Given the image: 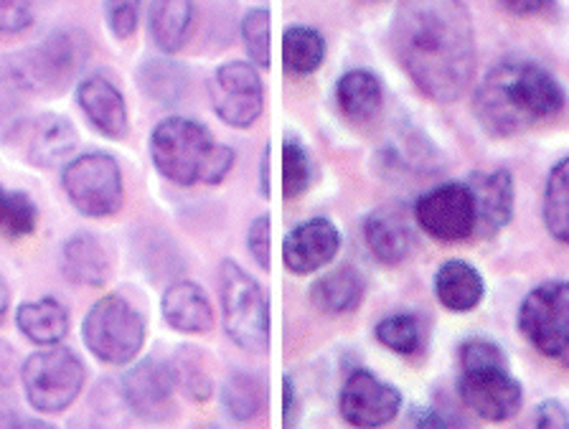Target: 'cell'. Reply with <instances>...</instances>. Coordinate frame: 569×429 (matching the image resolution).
Instances as JSON below:
<instances>
[{
	"instance_id": "cell-1",
	"label": "cell",
	"mask_w": 569,
	"mask_h": 429,
	"mask_svg": "<svg viewBox=\"0 0 569 429\" xmlns=\"http://www.w3.org/2000/svg\"><path fill=\"white\" fill-rule=\"evenodd\" d=\"M391 51L427 100H460L478 67L466 0H402L389 31Z\"/></svg>"
},
{
	"instance_id": "cell-2",
	"label": "cell",
	"mask_w": 569,
	"mask_h": 429,
	"mask_svg": "<svg viewBox=\"0 0 569 429\" xmlns=\"http://www.w3.org/2000/svg\"><path fill=\"white\" fill-rule=\"evenodd\" d=\"M567 92L539 61L506 57L486 71L473 92V114L493 138L521 136L565 110Z\"/></svg>"
},
{
	"instance_id": "cell-3",
	"label": "cell",
	"mask_w": 569,
	"mask_h": 429,
	"mask_svg": "<svg viewBox=\"0 0 569 429\" xmlns=\"http://www.w3.org/2000/svg\"><path fill=\"white\" fill-rule=\"evenodd\" d=\"M156 171L176 186H217L234 168V150L213 140L209 128L191 118H166L150 136Z\"/></svg>"
},
{
	"instance_id": "cell-4",
	"label": "cell",
	"mask_w": 569,
	"mask_h": 429,
	"mask_svg": "<svg viewBox=\"0 0 569 429\" xmlns=\"http://www.w3.org/2000/svg\"><path fill=\"white\" fill-rule=\"evenodd\" d=\"M458 395L466 407L488 422H506L519 415L523 391L506 366L501 348L483 338L460 346Z\"/></svg>"
},
{
	"instance_id": "cell-5",
	"label": "cell",
	"mask_w": 569,
	"mask_h": 429,
	"mask_svg": "<svg viewBox=\"0 0 569 429\" xmlns=\"http://www.w3.org/2000/svg\"><path fill=\"white\" fill-rule=\"evenodd\" d=\"M219 298L231 343L247 353H264L270 346V306L254 277L234 259H224L219 267Z\"/></svg>"
},
{
	"instance_id": "cell-6",
	"label": "cell",
	"mask_w": 569,
	"mask_h": 429,
	"mask_svg": "<svg viewBox=\"0 0 569 429\" xmlns=\"http://www.w3.org/2000/svg\"><path fill=\"white\" fill-rule=\"evenodd\" d=\"M82 338L89 353L107 366H124L146 346V318L128 298L112 292L89 308Z\"/></svg>"
},
{
	"instance_id": "cell-7",
	"label": "cell",
	"mask_w": 569,
	"mask_h": 429,
	"mask_svg": "<svg viewBox=\"0 0 569 429\" xmlns=\"http://www.w3.org/2000/svg\"><path fill=\"white\" fill-rule=\"evenodd\" d=\"M29 405L41 415H61L82 395L87 369L67 346H49L31 353L21 366Z\"/></svg>"
},
{
	"instance_id": "cell-8",
	"label": "cell",
	"mask_w": 569,
	"mask_h": 429,
	"mask_svg": "<svg viewBox=\"0 0 569 429\" xmlns=\"http://www.w3.org/2000/svg\"><path fill=\"white\" fill-rule=\"evenodd\" d=\"M61 189L71 207L89 219H110L124 203L120 163L100 150L71 158L61 171Z\"/></svg>"
},
{
	"instance_id": "cell-9",
	"label": "cell",
	"mask_w": 569,
	"mask_h": 429,
	"mask_svg": "<svg viewBox=\"0 0 569 429\" xmlns=\"http://www.w3.org/2000/svg\"><path fill=\"white\" fill-rule=\"evenodd\" d=\"M18 57L33 89L64 92L82 77L92 59V41L82 29H57Z\"/></svg>"
},
{
	"instance_id": "cell-10",
	"label": "cell",
	"mask_w": 569,
	"mask_h": 429,
	"mask_svg": "<svg viewBox=\"0 0 569 429\" xmlns=\"http://www.w3.org/2000/svg\"><path fill=\"white\" fill-rule=\"evenodd\" d=\"M519 328L539 353L569 369V282H545L523 298Z\"/></svg>"
},
{
	"instance_id": "cell-11",
	"label": "cell",
	"mask_w": 569,
	"mask_h": 429,
	"mask_svg": "<svg viewBox=\"0 0 569 429\" xmlns=\"http://www.w3.org/2000/svg\"><path fill=\"white\" fill-rule=\"evenodd\" d=\"M209 100L213 112L229 128L247 130L264 110L262 77L249 61H229L209 79Z\"/></svg>"
},
{
	"instance_id": "cell-12",
	"label": "cell",
	"mask_w": 569,
	"mask_h": 429,
	"mask_svg": "<svg viewBox=\"0 0 569 429\" xmlns=\"http://www.w3.org/2000/svg\"><path fill=\"white\" fill-rule=\"evenodd\" d=\"M415 219L427 235L440 241H460L476 231V201L466 181H450L422 193Z\"/></svg>"
},
{
	"instance_id": "cell-13",
	"label": "cell",
	"mask_w": 569,
	"mask_h": 429,
	"mask_svg": "<svg viewBox=\"0 0 569 429\" xmlns=\"http://www.w3.org/2000/svg\"><path fill=\"white\" fill-rule=\"evenodd\" d=\"M176 389L173 363L160 359H142L122 377L124 405L142 422H168L176 415Z\"/></svg>"
},
{
	"instance_id": "cell-14",
	"label": "cell",
	"mask_w": 569,
	"mask_h": 429,
	"mask_svg": "<svg viewBox=\"0 0 569 429\" xmlns=\"http://www.w3.org/2000/svg\"><path fill=\"white\" fill-rule=\"evenodd\" d=\"M6 136L18 153L39 168L64 163L77 148V128L69 118L57 112H43L36 118L21 114V120H13Z\"/></svg>"
},
{
	"instance_id": "cell-15",
	"label": "cell",
	"mask_w": 569,
	"mask_h": 429,
	"mask_svg": "<svg viewBox=\"0 0 569 429\" xmlns=\"http://www.w3.org/2000/svg\"><path fill=\"white\" fill-rule=\"evenodd\" d=\"M341 417L356 429H381L397 419L402 395L367 369H353L343 381L338 399Z\"/></svg>"
},
{
	"instance_id": "cell-16",
	"label": "cell",
	"mask_w": 569,
	"mask_h": 429,
	"mask_svg": "<svg viewBox=\"0 0 569 429\" xmlns=\"http://www.w3.org/2000/svg\"><path fill=\"white\" fill-rule=\"evenodd\" d=\"M338 249H341V235H338L336 223L331 219L318 217L302 221L284 237V267L296 275L318 272L320 267L333 262Z\"/></svg>"
},
{
	"instance_id": "cell-17",
	"label": "cell",
	"mask_w": 569,
	"mask_h": 429,
	"mask_svg": "<svg viewBox=\"0 0 569 429\" xmlns=\"http://www.w3.org/2000/svg\"><path fill=\"white\" fill-rule=\"evenodd\" d=\"M77 104L84 112L87 122L110 140H124L130 132L128 102L118 87L104 74H89L79 79Z\"/></svg>"
},
{
	"instance_id": "cell-18",
	"label": "cell",
	"mask_w": 569,
	"mask_h": 429,
	"mask_svg": "<svg viewBox=\"0 0 569 429\" xmlns=\"http://www.w3.org/2000/svg\"><path fill=\"white\" fill-rule=\"evenodd\" d=\"M468 189L476 201V231L493 237L513 217V178L503 168L468 176Z\"/></svg>"
},
{
	"instance_id": "cell-19",
	"label": "cell",
	"mask_w": 569,
	"mask_h": 429,
	"mask_svg": "<svg viewBox=\"0 0 569 429\" xmlns=\"http://www.w3.org/2000/svg\"><path fill=\"white\" fill-rule=\"evenodd\" d=\"M61 272L69 282L84 288H102L112 275V257L104 241L92 231H79L61 247Z\"/></svg>"
},
{
	"instance_id": "cell-20",
	"label": "cell",
	"mask_w": 569,
	"mask_h": 429,
	"mask_svg": "<svg viewBox=\"0 0 569 429\" xmlns=\"http://www.w3.org/2000/svg\"><path fill=\"white\" fill-rule=\"evenodd\" d=\"M160 312L166 323L178 333L201 336L213 328V308L199 285L189 280H178L168 285L160 300Z\"/></svg>"
},
{
	"instance_id": "cell-21",
	"label": "cell",
	"mask_w": 569,
	"mask_h": 429,
	"mask_svg": "<svg viewBox=\"0 0 569 429\" xmlns=\"http://www.w3.org/2000/svg\"><path fill=\"white\" fill-rule=\"evenodd\" d=\"M196 0H150L148 31L160 53L173 57L191 39Z\"/></svg>"
},
{
	"instance_id": "cell-22",
	"label": "cell",
	"mask_w": 569,
	"mask_h": 429,
	"mask_svg": "<svg viewBox=\"0 0 569 429\" xmlns=\"http://www.w3.org/2000/svg\"><path fill=\"white\" fill-rule=\"evenodd\" d=\"M363 241H367L371 257L379 265L395 267L405 262L407 255L412 252V231L409 223L399 213L389 209L371 211L361 223Z\"/></svg>"
},
{
	"instance_id": "cell-23",
	"label": "cell",
	"mask_w": 569,
	"mask_h": 429,
	"mask_svg": "<svg viewBox=\"0 0 569 429\" xmlns=\"http://www.w3.org/2000/svg\"><path fill=\"white\" fill-rule=\"evenodd\" d=\"M336 102L349 120L369 122L385 104V87L373 71L351 69L336 82Z\"/></svg>"
},
{
	"instance_id": "cell-24",
	"label": "cell",
	"mask_w": 569,
	"mask_h": 429,
	"mask_svg": "<svg viewBox=\"0 0 569 429\" xmlns=\"http://www.w3.org/2000/svg\"><path fill=\"white\" fill-rule=\"evenodd\" d=\"M483 277L473 265L462 262V259H450L435 275V295H438L442 308L452 312L473 310L483 300Z\"/></svg>"
},
{
	"instance_id": "cell-25",
	"label": "cell",
	"mask_w": 569,
	"mask_h": 429,
	"mask_svg": "<svg viewBox=\"0 0 569 429\" xmlns=\"http://www.w3.org/2000/svg\"><path fill=\"white\" fill-rule=\"evenodd\" d=\"M16 326L36 346H59L69 333V310L57 298L23 302L16 310Z\"/></svg>"
},
{
	"instance_id": "cell-26",
	"label": "cell",
	"mask_w": 569,
	"mask_h": 429,
	"mask_svg": "<svg viewBox=\"0 0 569 429\" xmlns=\"http://www.w3.org/2000/svg\"><path fill=\"white\" fill-rule=\"evenodd\" d=\"M138 87L156 104L173 107L189 92V71L183 64H178L173 57L158 53V57H148L138 67Z\"/></svg>"
},
{
	"instance_id": "cell-27",
	"label": "cell",
	"mask_w": 569,
	"mask_h": 429,
	"mask_svg": "<svg viewBox=\"0 0 569 429\" xmlns=\"http://www.w3.org/2000/svg\"><path fill=\"white\" fill-rule=\"evenodd\" d=\"M310 300L326 316L353 312L363 300V277L349 265L338 267V270L318 277L310 288Z\"/></svg>"
},
{
	"instance_id": "cell-28",
	"label": "cell",
	"mask_w": 569,
	"mask_h": 429,
	"mask_svg": "<svg viewBox=\"0 0 569 429\" xmlns=\"http://www.w3.org/2000/svg\"><path fill=\"white\" fill-rule=\"evenodd\" d=\"M267 401V387L260 373L234 371L229 373L221 389V405L234 422H252L262 412Z\"/></svg>"
},
{
	"instance_id": "cell-29",
	"label": "cell",
	"mask_w": 569,
	"mask_h": 429,
	"mask_svg": "<svg viewBox=\"0 0 569 429\" xmlns=\"http://www.w3.org/2000/svg\"><path fill=\"white\" fill-rule=\"evenodd\" d=\"M326 61V39L310 26H290L282 33V64L290 74H313Z\"/></svg>"
},
{
	"instance_id": "cell-30",
	"label": "cell",
	"mask_w": 569,
	"mask_h": 429,
	"mask_svg": "<svg viewBox=\"0 0 569 429\" xmlns=\"http://www.w3.org/2000/svg\"><path fill=\"white\" fill-rule=\"evenodd\" d=\"M541 217H545L549 235L562 245H569V158H562L551 168L545 186Z\"/></svg>"
},
{
	"instance_id": "cell-31",
	"label": "cell",
	"mask_w": 569,
	"mask_h": 429,
	"mask_svg": "<svg viewBox=\"0 0 569 429\" xmlns=\"http://www.w3.org/2000/svg\"><path fill=\"white\" fill-rule=\"evenodd\" d=\"M381 158H385L389 166L402 168V171L425 173L432 168V160H438V150L430 146V140L422 138V132L407 128L402 132H395V138L385 146Z\"/></svg>"
},
{
	"instance_id": "cell-32",
	"label": "cell",
	"mask_w": 569,
	"mask_h": 429,
	"mask_svg": "<svg viewBox=\"0 0 569 429\" xmlns=\"http://www.w3.org/2000/svg\"><path fill=\"white\" fill-rule=\"evenodd\" d=\"M39 227V207L23 191H11L0 186V235L6 239L31 237Z\"/></svg>"
},
{
	"instance_id": "cell-33",
	"label": "cell",
	"mask_w": 569,
	"mask_h": 429,
	"mask_svg": "<svg viewBox=\"0 0 569 429\" xmlns=\"http://www.w3.org/2000/svg\"><path fill=\"white\" fill-rule=\"evenodd\" d=\"M373 336H377V341L381 346H387L389 351H395L399 356H415L422 351L420 320L415 316H407V312L381 318L377 328H373Z\"/></svg>"
},
{
	"instance_id": "cell-34",
	"label": "cell",
	"mask_w": 569,
	"mask_h": 429,
	"mask_svg": "<svg viewBox=\"0 0 569 429\" xmlns=\"http://www.w3.org/2000/svg\"><path fill=\"white\" fill-rule=\"evenodd\" d=\"M31 87L26 69L21 64V57H3L0 59V120H11L23 110V104L29 102Z\"/></svg>"
},
{
	"instance_id": "cell-35",
	"label": "cell",
	"mask_w": 569,
	"mask_h": 429,
	"mask_svg": "<svg viewBox=\"0 0 569 429\" xmlns=\"http://www.w3.org/2000/svg\"><path fill=\"white\" fill-rule=\"evenodd\" d=\"M313 160L296 136H288L282 142V191L284 199H298L313 183Z\"/></svg>"
},
{
	"instance_id": "cell-36",
	"label": "cell",
	"mask_w": 569,
	"mask_h": 429,
	"mask_svg": "<svg viewBox=\"0 0 569 429\" xmlns=\"http://www.w3.org/2000/svg\"><path fill=\"white\" fill-rule=\"evenodd\" d=\"M242 41L249 64L267 69L270 67V11L252 8L242 21Z\"/></svg>"
},
{
	"instance_id": "cell-37",
	"label": "cell",
	"mask_w": 569,
	"mask_h": 429,
	"mask_svg": "<svg viewBox=\"0 0 569 429\" xmlns=\"http://www.w3.org/2000/svg\"><path fill=\"white\" fill-rule=\"evenodd\" d=\"M173 371L178 387H181L193 401H207L211 397V379L207 369H203L199 351H193V348H181V351L176 353Z\"/></svg>"
},
{
	"instance_id": "cell-38",
	"label": "cell",
	"mask_w": 569,
	"mask_h": 429,
	"mask_svg": "<svg viewBox=\"0 0 569 429\" xmlns=\"http://www.w3.org/2000/svg\"><path fill=\"white\" fill-rule=\"evenodd\" d=\"M107 29L118 41H128L140 29L142 0H104Z\"/></svg>"
},
{
	"instance_id": "cell-39",
	"label": "cell",
	"mask_w": 569,
	"mask_h": 429,
	"mask_svg": "<svg viewBox=\"0 0 569 429\" xmlns=\"http://www.w3.org/2000/svg\"><path fill=\"white\" fill-rule=\"evenodd\" d=\"M33 0H0V36H16L31 29Z\"/></svg>"
},
{
	"instance_id": "cell-40",
	"label": "cell",
	"mask_w": 569,
	"mask_h": 429,
	"mask_svg": "<svg viewBox=\"0 0 569 429\" xmlns=\"http://www.w3.org/2000/svg\"><path fill=\"white\" fill-rule=\"evenodd\" d=\"M249 255L262 270H270V217H257L247 231Z\"/></svg>"
},
{
	"instance_id": "cell-41",
	"label": "cell",
	"mask_w": 569,
	"mask_h": 429,
	"mask_svg": "<svg viewBox=\"0 0 569 429\" xmlns=\"http://www.w3.org/2000/svg\"><path fill=\"white\" fill-rule=\"evenodd\" d=\"M523 429H569V415L557 399H547L529 415Z\"/></svg>"
},
{
	"instance_id": "cell-42",
	"label": "cell",
	"mask_w": 569,
	"mask_h": 429,
	"mask_svg": "<svg viewBox=\"0 0 569 429\" xmlns=\"http://www.w3.org/2000/svg\"><path fill=\"white\" fill-rule=\"evenodd\" d=\"M399 429H450L448 419H445L438 409L432 407H412L402 419Z\"/></svg>"
},
{
	"instance_id": "cell-43",
	"label": "cell",
	"mask_w": 569,
	"mask_h": 429,
	"mask_svg": "<svg viewBox=\"0 0 569 429\" xmlns=\"http://www.w3.org/2000/svg\"><path fill=\"white\" fill-rule=\"evenodd\" d=\"M503 11L513 16H549L557 11V0H498Z\"/></svg>"
},
{
	"instance_id": "cell-44",
	"label": "cell",
	"mask_w": 569,
	"mask_h": 429,
	"mask_svg": "<svg viewBox=\"0 0 569 429\" xmlns=\"http://www.w3.org/2000/svg\"><path fill=\"white\" fill-rule=\"evenodd\" d=\"M296 422H298L296 383H292L290 377H284V381H282V427L296 429Z\"/></svg>"
},
{
	"instance_id": "cell-45",
	"label": "cell",
	"mask_w": 569,
	"mask_h": 429,
	"mask_svg": "<svg viewBox=\"0 0 569 429\" xmlns=\"http://www.w3.org/2000/svg\"><path fill=\"white\" fill-rule=\"evenodd\" d=\"M21 371V363H18V356L11 343L0 341V387H8Z\"/></svg>"
},
{
	"instance_id": "cell-46",
	"label": "cell",
	"mask_w": 569,
	"mask_h": 429,
	"mask_svg": "<svg viewBox=\"0 0 569 429\" xmlns=\"http://www.w3.org/2000/svg\"><path fill=\"white\" fill-rule=\"evenodd\" d=\"M260 193L270 196V148H264L262 160H260Z\"/></svg>"
},
{
	"instance_id": "cell-47",
	"label": "cell",
	"mask_w": 569,
	"mask_h": 429,
	"mask_svg": "<svg viewBox=\"0 0 569 429\" xmlns=\"http://www.w3.org/2000/svg\"><path fill=\"white\" fill-rule=\"evenodd\" d=\"M18 419H21V417H16L13 409L0 401V429H16Z\"/></svg>"
},
{
	"instance_id": "cell-48",
	"label": "cell",
	"mask_w": 569,
	"mask_h": 429,
	"mask_svg": "<svg viewBox=\"0 0 569 429\" xmlns=\"http://www.w3.org/2000/svg\"><path fill=\"white\" fill-rule=\"evenodd\" d=\"M8 308H11V288H8V282L0 277V323L6 320Z\"/></svg>"
},
{
	"instance_id": "cell-49",
	"label": "cell",
	"mask_w": 569,
	"mask_h": 429,
	"mask_svg": "<svg viewBox=\"0 0 569 429\" xmlns=\"http://www.w3.org/2000/svg\"><path fill=\"white\" fill-rule=\"evenodd\" d=\"M16 429H57V427L49 425L47 419H36V417H21V419H18Z\"/></svg>"
}]
</instances>
